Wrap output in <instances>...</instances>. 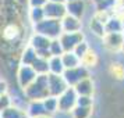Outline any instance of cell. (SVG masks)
<instances>
[{"instance_id": "obj_35", "label": "cell", "mask_w": 124, "mask_h": 118, "mask_svg": "<svg viewBox=\"0 0 124 118\" xmlns=\"http://www.w3.org/2000/svg\"><path fill=\"white\" fill-rule=\"evenodd\" d=\"M35 118H50L49 115H42V117H35Z\"/></svg>"}, {"instance_id": "obj_7", "label": "cell", "mask_w": 124, "mask_h": 118, "mask_svg": "<svg viewBox=\"0 0 124 118\" xmlns=\"http://www.w3.org/2000/svg\"><path fill=\"white\" fill-rule=\"evenodd\" d=\"M59 40H60L64 51H71L74 50V47L78 45L79 42L84 40V34H82V31H78V32H62V35L59 36Z\"/></svg>"}, {"instance_id": "obj_12", "label": "cell", "mask_w": 124, "mask_h": 118, "mask_svg": "<svg viewBox=\"0 0 124 118\" xmlns=\"http://www.w3.org/2000/svg\"><path fill=\"white\" fill-rule=\"evenodd\" d=\"M60 24H62L63 32H78V31L82 29V21H81V18L73 17L70 14H66L60 20Z\"/></svg>"}, {"instance_id": "obj_36", "label": "cell", "mask_w": 124, "mask_h": 118, "mask_svg": "<svg viewBox=\"0 0 124 118\" xmlns=\"http://www.w3.org/2000/svg\"><path fill=\"white\" fill-rule=\"evenodd\" d=\"M92 1H93V3L96 4V3H99V1H102V0H92Z\"/></svg>"}, {"instance_id": "obj_23", "label": "cell", "mask_w": 124, "mask_h": 118, "mask_svg": "<svg viewBox=\"0 0 124 118\" xmlns=\"http://www.w3.org/2000/svg\"><path fill=\"white\" fill-rule=\"evenodd\" d=\"M36 57H38V54H36L35 49H34V47H31V46L28 45V47H25V50H24L23 54H21L20 62H21V64H24V65H31V64L36 60Z\"/></svg>"}, {"instance_id": "obj_5", "label": "cell", "mask_w": 124, "mask_h": 118, "mask_svg": "<svg viewBox=\"0 0 124 118\" xmlns=\"http://www.w3.org/2000/svg\"><path fill=\"white\" fill-rule=\"evenodd\" d=\"M50 40L49 38H46L43 35L36 34L35 32L34 36L29 39V46L34 47L36 54L39 57H43V58H49L50 57V53H49V46H50Z\"/></svg>"}, {"instance_id": "obj_18", "label": "cell", "mask_w": 124, "mask_h": 118, "mask_svg": "<svg viewBox=\"0 0 124 118\" xmlns=\"http://www.w3.org/2000/svg\"><path fill=\"white\" fill-rule=\"evenodd\" d=\"M0 115H1V118H29L25 110L18 108L13 104L10 107H7L6 110L0 111Z\"/></svg>"}, {"instance_id": "obj_26", "label": "cell", "mask_w": 124, "mask_h": 118, "mask_svg": "<svg viewBox=\"0 0 124 118\" xmlns=\"http://www.w3.org/2000/svg\"><path fill=\"white\" fill-rule=\"evenodd\" d=\"M43 18H46L43 7H31V10H29V20H31V22L34 25L38 24L39 21H42Z\"/></svg>"}, {"instance_id": "obj_10", "label": "cell", "mask_w": 124, "mask_h": 118, "mask_svg": "<svg viewBox=\"0 0 124 118\" xmlns=\"http://www.w3.org/2000/svg\"><path fill=\"white\" fill-rule=\"evenodd\" d=\"M46 18H53V20H62L67 11H66V3H56V1H46L43 6Z\"/></svg>"}, {"instance_id": "obj_25", "label": "cell", "mask_w": 124, "mask_h": 118, "mask_svg": "<svg viewBox=\"0 0 124 118\" xmlns=\"http://www.w3.org/2000/svg\"><path fill=\"white\" fill-rule=\"evenodd\" d=\"M42 101H43V106H45L46 112H47L50 117L53 114L59 112V110H57V97H54V96H47V97H45Z\"/></svg>"}, {"instance_id": "obj_20", "label": "cell", "mask_w": 124, "mask_h": 118, "mask_svg": "<svg viewBox=\"0 0 124 118\" xmlns=\"http://www.w3.org/2000/svg\"><path fill=\"white\" fill-rule=\"evenodd\" d=\"M89 29H91V32H93V34H95L96 36H99V38H103V35L106 34V31H105V22L101 21L96 15H93V17L91 18Z\"/></svg>"}, {"instance_id": "obj_27", "label": "cell", "mask_w": 124, "mask_h": 118, "mask_svg": "<svg viewBox=\"0 0 124 118\" xmlns=\"http://www.w3.org/2000/svg\"><path fill=\"white\" fill-rule=\"evenodd\" d=\"M96 62H98V56H96V53L92 50V49H89V50L84 54V57L81 58V64L85 65L86 68L93 67Z\"/></svg>"}, {"instance_id": "obj_33", "label": "cell", "mask_w": 124, "mask_h": 118, "mask_svg": "<svg viewBox=\"0 0 124 118\" xmlns=\"http://www.w3.org/2000/svg\"><path fill=\"white\" fill-rule=\"evenodd\" d=\"M6 92H7V85H6V82H0V96L4 95Z\"/></svg>"}, {"instance_id": "obj_1", "label": "cell", "mask_w": 124, "mask_h": 118, "mask_svg": "<svg viewBox=\"0 0 124 118\" xmlns=\"http://www.w3.org/2000/svg\"><path fill=\"white\" fill-rule=\"evenodd\" d=\"M24 95H25V99L28 101L43 100L45 97H47L49 96V90H47V74L36 75L34 82L24 89Z\"/></svg>"}, {"instance_id": "obj_19", "label": "cell", "mask_w": 124, "mask_h": 118, "mask_svg": "<svg viewBox=\"0 0 124 118\" xmlns=\"http://www.w3.org/2000/svg\"><path fill=\"white\" fill-rule=\"evenodd\" d=\"M31 67L34 68V71L38 75H42V74H49V58H43V57H36Z\"/></svg>"}, {"instance_id": "obj_24", "label": "cell", "mask_w": 124, "mask_h": 118, "mask_svg": "<svg viewBox=\"0 0 124 118\" xmlns=\"http://www.w3.org/2000/svg\"><path fill=\"white\" fill-rule=\"evenodd\" d=\"M63 71H64V65H63L60 56H50L49 57V72L60 74L62 75Z\"/></svg>"}, {"instance_id": "obj_32", "label": "cell", "mask_w": 124, "mask_h": 118, "mask_svg": "<svg viewBox=\"0 0 124 118\" xmlns=\"http://www.w3.org/2000/svg\"><path fill=\"white\" fill-rule=\"evenodd\" d=\"M47 0H28L29 7H43Z\"/></svg>"}, {"instance_id": "obj_8", "label": "cell", "mask_w": 124, "mask_h": 118, "mask_svg": "<svg viewBox=\"0 0 124 118\" xmlns=\"http://www.w3.org/2000/svg\"><path fill=\"white\" fill-rule=\"evenodd\" d=\"M103 46L110 51H120L123 49V40L124 34L123 32H106L103 35Z\"/></svg>"}, {"instance_id": "obj_34", "label": "cell", "mask_w": 124, "mask_h": 118, "mask_svg": "<svg viewBox=\"0 0 124 118\" xmlns=\"http://www.w3.org/2000/svg\"><path fill=\"white\" fill-rule=\"evenodd\" d=\"M47 1H56V3H66L64 0H47Z\"/></svg>"}, {"instance_id": "obj_21", "label": "cell", "mask_w": 124, "mask_h": 118, "mask_svg": "<svg viewBox=\"0 0 124 118\" xmlns=\"http://www.w3.org/2000/svg\"><path fill=\"white\" fill-rule=\"evenodd\" d=\"M98 11L103 13H116V10L118 8V0H102L99 3L95 4Z\"/></svg>"}, {"instance_id": "obj_4", "label": "cell", "mask_w": 124, "mask_h": 118, "mask_svg": "<svg viewBox=\"0 0 124 118\" xmlns=\"http://www.w3.org/2000/svg\"><path fill=\"white\" fill-rule=\"evenodd\" d=\"M62 75H63V78H64V81L67 82L68 86H74L75 83H78L81 79L89 76V69L85 65L79 64V65H77V67H74V68H66Z\"/></svg>"}, {"instance_id": "obj_38", "label": "cell", "mask_w": 124, "mask_h": 118, "mask_svg": "<svg viewBox=\"0 0 124 118\" xmlns=\"http://www.w3.org/2000/svg\"><path fill=\"white\" fill-rule=\"evenodd\" d=\"M64 1H73V0H64Z\"/></svg>"}, {"instance_id": "obj_3", "label": "cell", "mask_w": 124, "mask_h": 118, "mask_svg": "<svg viewBox=\"0 0 124 118\" xmlns=\"http://www.w3.org/2000/svg\"><path fill=\"white\" fill-rule=\"evenodd\" d=\"M77 92L73 86H68L62 95L57 96V110L60 112H71L75 104H77Z\"/></svg>"}, {"instance_id": "obj_13", "label": "cell", "mask_w": 124, "mask_h": 118, "mask_svg": "<svg viewBox=\"0 0 124 118\" xmlns=\"http://www.w3.org/2000/svg\"><path fill=\"white\" fill-rule=\"evenodd\" d=\"M86 10V0H73L66 1V11L67 14L77 18H82Z\"/></svg>"}, {"instance_id": "obj_28", "label": "cell", "mask_w": 124, "mask_h": 118, "mask_svg": "<svg viewBox=\"0 0 124 118\" xmlns=\"http://www.w3.org/2000/svg\"><path fill=\"white\" fill-rule=\"evenodd\" d=\"M49 53H50V56H62L63 53H64V49H63V46H62V43H60L59 38L50 40Z\"/></svg>"}, {"instance_id": "obj_6", "label": "cell", "mask_w": 124, "mask_h": 118, "mask_svg": "<svg viewBox=\"0 0 124 118\" xmlns=\"http://www.w3.org/2000/svg\"><path fill=\"white\" fill-rule=\"evenodd\" d=\"M68 88L67 82L64 81L63 75L60 74H47V90H49V96H54L57 97L62 95L64 90Z\"/></svg>"}, {"instance_id": "obj_22", "label": "cell", "mask_w": 124, "mask_h": 118, "mask_svg": "<svg viewBox=\"0 0 124 118\" xmlns=\"http://www.w3.org/2000/svg\"><path fill=\"white\" fill-rule=\"evenodd\" d=\"M71 117L73 118H89L92 114V106H79L75 104L73 110H71Z\"/></svg>"}, {"instance_id": "obj_31", "label": "cell", "mask_w": 124, "mask_h": 118, "mask_svg": "<svg viewBox=\"0 0 124 118\" xmlns=\"http://www.w3.org/2000/svg\"><path fill=\"white\" fill-rule=\"evenodd\" d=\"M77 104H79V106H92L93 104L92 96H78L77 97Z\"/></svg>"}, {"instance_id": "obj_16", "label": "cell", "mask_w": 124, "mask_h": 118, "mask_svg": "<svg viewBox=\"0 0 124 118\" xmlns=\"http://www.w3.org/2000/svg\"><path fill=\"white\" fill-rule=\"evenodd\" d=\"M105 31L106 32H123L121 18L117 13H113V14L109 15V18L105 22Z\"/></svg>"}, {"instance_id": "obj_2", "label": "cell", "mask_w": 124, "mask_h": 118, "mask_svg": "<svg viewBox=\"0 0 124 118\" xmlns=\"http://www.w3.org/2000/svg\"><path fill=\"white\" fill-rule=\"evenodd\" d=\"M34 31L49 39H56L63 32L60 20H53V18H43L42 21L34 25Z\"/></svg>"}, {"instance_id": "obj_29", "label": "cell", "mask_w": 124, "mask_h": 118, "mask_svg": "<svg viewBox=\"0 0 124 118\" xmlns=\"http://www.w3.org/2000/svg\"><path fill=\"white\" fill-rule=\"evenodd\" d=\"M89 49H91V46L88 45V42H86V40L84 39L82 42H79L78 45L74 47V50H73V51L79 57V60H81V58L84 57V54H85V53H86L88 50H89Z\"/></svg>"}, {"instance_id": "obj_11", "label": "cell", "mask_w": 124, "mask_h": 118, "mask_svg": "<svg viewBox=\"0 0 124 118\" xmlns=\"http://www.w3.org/2000/svg\"><path fill=\"white\" fill-rule=\"evenodd\" d=\"M21 35H23V31H21V28H20L16 22L7 24L6 27L3 28V32H1L3 40L7 42V43L18 42V40L21 39Z\"/></svg>"}, {"instance_id": "obj_14", "label": "cell", "mask_w": 124, "mask_h": 118, "mask_svg": "<svg viewBox=\"0 0 124 118\" xmlns=\"http://www.w3.org/2000/svg\"><path fill=\"white\" fill-rule=\"evenodd\" d=\"M73 88L77 92L78 96H92L93 92H95V89H93V82H92L91 76H86V78L81 79L78 83L74 85Z\"/></svg>"}, {"instance_id": "obj_37", "label": "cell", "mask_w": 124, "mask_h": 118, "mask_svg": "<svg viewBox=\"0 0 124 118\" xmlns=\"http://www.w3.org/2000/svg\"><path fill=\"white\" fill-rule=\"evenodd\" d=\"M121 50H123V51H124V40H123V49H121Z\"/></svg>"}, {"instance_id": "obj_17", "label": "cell", "mask_w": 124, "mask_h": 118, "mask_svg": "<svg viewBox=\"0 0 124 118\" xmlns=\"http://www.w3.org/2000/svg\"><path fill=\"white\" fill-rule=\"evenodd\" d=\"M60 58H62L63 65H64V69H66V68H74V67H77V65L81 64L79 57L77 56L73 50L71 51H64L62 56H60Z\"/></svg>"}, {"instance_id": "obj_9", "label": "cell", "mask_w": 124, "mask_h": 118, "mask_svg": "<svg viewBox=\"0 0 124 118\" xmlns=\"http://www.w3.org/2000/svg\"><path fill=\"white\" fill-rule=\"evenodd\" d=\"M38 74L34 71V68L31 65H24L21 64L20 68H18V72H17V81H18V85L21 89H25L28 85H31L32 82L35 81Z\"/></svg>"}, {"instance_id": "obj_30", "label": "cell", "mask_w": 124, "mask_h": 118, "mask_svg": "<svg viewBox=\"0 0 124 118\" xmlns=\"http://www.w3.org/2000/svg\"><path fill=\"white\" fill-rule=\"evenodd\" d=\"M11 104H13V100H11V97L7 95V93H4V95L0 96V111L6 110L7 107H10Z\"/></svg>"}, {"instance_id": "obj_39", "label": "cell", "mask_w": 124, "mask_h": 118, "mask_svg": "<svg viewBox=\"0 0 124 118\" xmlns=\"http://www.w3.org/2000/svg\"><path fill=\"white\" fill-rule=\"evenodd\" d=\"M86 1H88V0H86Z\"/></svg>"}, {"instance_id": "obj_15", "label": "cell", "mask_w": 124, "mask_h": 118, "mask_svg": "<svg viewBox=\"0 0 124 118\" xmlns=\"http://www.w3.org/2000/svg\"><path fill=\"white\" fill-rule=\"evenodd\" d=\"M28 114L29 118H35V117H42V115H49L45 110L43 101L42 100H31L28 104V108L25 110ZM50 117V115H49Z\"/></svg>"}]
</instances>
